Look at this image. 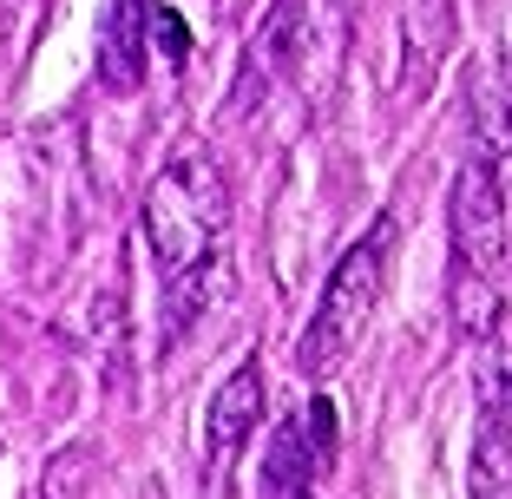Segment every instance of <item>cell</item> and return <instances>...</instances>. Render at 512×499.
Instances as JSON below:
<instances>
[{"mask_svg": "<svg viewBox=\"0 0 512 499\" xmlns=\"http://www.w3.org/2000/svg\"><path fill=\"white\" fill-rule=\"evenodd\" d=\"M230 217H237L230 171L204 145L171 152L158 165V178L145 184V243H151V263H158V283L191 276L197 263L224 257Z\"/></svg>", "mask_w": 512, "mask_h": 499, "instance_id": "2", "label": "cell"}, {"mask_svg": "<svg viewBox=\"0 0 512 499\" xmlns=\"http://www.w3.org/2000/svg\"><path fill=\"white\" fill-rule=\"evenodd\" d=\"M302 46H309V0H270L263 20H256V33H250V46H243L237 99H230V106L237 112L263 106V99L283 86V73L302 60Z\"/></svg>", "mask_w": 512, "mask_h": 499, "instance_id": "5", "label": "cell"}, {"mask_svg": "<svg viewBox=\"0 0 512 499\" xmlns=\"http://www.w3.org/2000/svg\"><path fill=\"white\" fill-rule=\"evenodd\" d=\"M145 46H151V60H165V66H184V60H191V27L178 20V7H171V0H158V7H151Z\"/></svg>", "mask_w": 512, "mask_h": 499, "instance_id": "10", "label": "cell"}, {"mask_svg": "<svg viewBox=\"0 0 512 499\" xmlns=\"http://www.w3.org/2000/svg\"><path fill=\"white\" fill-rule=\"evenodd\" d=\"M394 243H401V230L381 211L375 224L342 250V263L329 270V283H322V296H316V316H309V329H302V342H296L302 375L322 381L362 348L368 322H375V309H381V289H388V270H394Z\"/></svg>", "mask_w": 512, "mask_h": 499, "instance_id": "3", "label": "cell"}, {"mask_svg": "<svg viewBox=\"0 0 512 499\" xmlns=\"http://www.w3.org/2000/svg\"><path fill=\"white\" fill-rule=\"evenodd\" d=\"M211 7H217V14H230V7H237V0H211Z\"/></svg>", "mask_w": 512, "mask_h": 499, "instance_id": "11", "label": "cell"}, {"mask_svg": "<svg viewBox=\"0 0 512 499\" xmlns=\"http://www.w3.org/2000/svg\"><path fill=\"white\" fill-rule=\"evenodd\" d=\"M335 454H342V421H335L329 394H309L276 421L270 447H263V499H316L329 480Z\"/></svg>", "mask_w": 512, "mask_h": 499, "instance_id": "4", "label": "cell"}, {"mask_svg": "<svg viewBox=\"0 0 512 499\" xmlns=\"http://www.w3.org/2000/svg\"><path fill=\"white\" fill-rule=\"evenodd\" d=\"M453 329L486 335L499 329L506 303V145H486L453 178Z\"/></svg>", "mask_w": 512, "mask_h": 499, "instance_id": "1", "label": "cell"}, {"mask_svg": "<svg viewBox=\"0 0 512 499\" xmlns=\"http://www.w3.org/2000/svg\"><path fill=\"white\" fill-rule=\"evenodd\" d=\"M473 499H512V401H506V355H486V388H480V427H473Z\"/></svg>", "mask_w": 512, "mask_h": 499, "instance_id": "6", "label": "cell"}, {"mask_svg": "<svg viewBox=\"0 0 512 499\" xmlns=\"http://www.w3.org/2000/svg\"><path fill=\"white\" fill-rule=\"evenodd\" d=\"M151 7H158V0H106V20H99V79H106V92L145 86V73H151V46H145Z\"/></svg>", "mask_w": 512, "mask_h": 499, "instance_id": "8", "label": "cell"}, {"mask_svg": "<svg viewBox=\"0 0 512 499\" xmlns=\"http://www.w3.org/2000/svg\"><path fill=\"white\" fill-rule=\"evenodd\" d=\"M230 296V250L224 257H211V263H197L191 276H171L165 283V322H158V348H178V335L191 329L197 316L211 303H224Z\"/></svg>", "mask_w": 512, "mask_h": 499, "instance_id": "9", "label": "cell"}, {"mask_svg": "<svg viewBox=\"0 0 512 499\" xmlns=\"http://www.w3.org/2000/svg\"><path fill=\"white\" fill-rule=\"evenodd\" d=\"M263 421V362H237L230 381L211 394V414H204V460H211V480H224L230 460L243 454V440Z\"/></svg>", "mask_w": 512, "mask_h": 499, "instance_id": "7", "label": "cell"}]
</instances>
